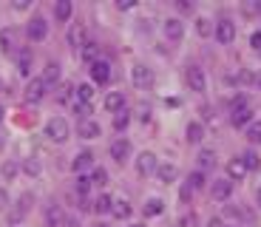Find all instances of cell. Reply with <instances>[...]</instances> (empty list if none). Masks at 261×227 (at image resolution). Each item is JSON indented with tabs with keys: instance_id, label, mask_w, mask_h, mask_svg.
I'll return each mask as SVG.
<instances>
[{
	"instance_id": "24",
	"label": "cell",
	"mask_w": 261,
	"mask_h": 227,
	"mask_svg": "<svg viewBox=\"0 0 261 227\" xmlns=\"http://www.w3.org/2000/svg\"><path fill=\"white\" fill-rule=\"evenodd\" d=\"M202 136H204V125L202 122H190L188 125V139L190 142H202Z\"/></svg>"
},
{
	"instance_id": "35",
	"label": "cell",
	"mask_w": 261,
	"mask_h": 227,
	"mask_svg": "<svg viewBox=\"0 0 261 227\" xmlns=\"http://www.w3.org/2000/svg\"><path fill=\"white\" fill-rule=\"evenodd\" d=\"M29 65H32V54L23 52V54H20V63H17V68H20V74H23V77L29 74Z\"/></svg>"
},
{
	"instance_id": "44",
	"label": "cell",
	"mask_w": 261,
	"mask_h": 227,
	"mask_svg": "<svg viewBox=\"0 0 261 227\" xmlns=\"http://www.w3.org/2000/svg\"><path fill=\"white\" fill-rule=\"evenodd\" d=\"M250 43H253V48H261V32H255L253 37H250Z\"/></svg>"
},
{
	"instance_id": "1",
	"label": "cell",
	"mask_w": 261,
	"mask_h": 227,
	"mask_svg": "<svg viewBox=\"0 0 261 227\" xmlns=\"http://www.w3.org/2000/svg\"><path fill=\"white\" fill-rule=\"evenodd\" d=\"M46 136L51 139V142H65L68 139V122H65L63 117H54L46 122Z\"/></svg>"
},
{
	"instance_id": "29",
	"label": "cell",
	"mask_w": 261,
	"mask_h": 227,
	"mask_svg": "<svg viewBox=\"0 0 261 227\" xmlns=\"http://www.w3.org/2000/svg\"><path fill=\"white\" fill-rule=\"evenodd\" d=\"M247 139H250V142H261V119L247 125Z\"/></svg>"
},
{
	"instance_id": "43",
	"label": "cell",
	"mask_w": 261,
	"mask_h": 227,
	"mask_svg": "<svg viewBox=\"0 0 261 227\" xmlns=\"http://www.w3.org/2000/svg\"><path fill=\"white\" fill-rule=\"evenodd\" d=\"M239 80H242L244 85H250V83H255V74H250V71H242V77H239Z\"/></svg>"
},
{
	"instance_id": "5",
	"label": "cell",
	"mask_w": 261,
	"mask_h": 227,
	"mask_svg": "<svg viewBox=\"0 0 261 227\" xmlns=\"http://www.w3.org/2000/svg\"><path fill=\"white\" fill-rule=\"evenodd\" d=\"M216 40L222 45H230L236 40V23L233 20H222L219 26H216Z\"/></svg>"
},
{
	"instance_id": "19",
	"label": "cell",
	"mask_w": 261,
	"mask_h": 227,
	"mask_svg": "<svg viewBox=\"0 0 261 227\" xmlns=\"http://www.w3.org/2000/svg\"><path fill=\"white\" fill-rule=\"evenodd\" d=\"M162 210H165V201H162V199H156V196H150V199L145 201L142 213H145V216H148V219H150V216H159V213H162Z\"/></svg>"
},
{
	"instance_id": "8",
	"label": "cell",
	"mask_w": 261,
	"mask_h": 227,
	"mask_svg": "<svg viewBox=\"0 0 261 227\" xmlns=\"http://www.w3.org/2000/svg\"><path fill=\"white\" fill-rule=\"evenodd\" d=\"M108 154H111L114 162H125V159H128V154H130V142H128V139H117V142H111Z\"/></svg>"
},
{
	"instance_id": "23",
	"label": "cell",
	"mask_w": 261,
	"mask_h": 227,
	"mask_svg": "<svg viewBox=\"0 0 261 227\" xmlns=\"http://www.w3.org/2000/svg\"><path fill=\"white\" fill-rule=\"evenodd\" d=\"M242 165H244V170H255V168L261 165L258 154H255V150H244V156H242Z\"/></svg>"
},
{
	"instance_id": "32",
	"label": "cell",
	"mask_w": 261,
	"mask_h": 227,
	"mask_svg": "<svg viewBox=\"0 0 261 227\" xmlns=\"http://www.w3.org/2000/svg\"><path fill=\"white\" fill-rule=\"evenodd\" d=\"M188 185H190V190H199V188L204 185V173H202V170H196V173H190Z\"/></svg>"
},
{
	"instance_id": "38",
	"label": "cell",
	"mask_w": 261,
	"mask_h": 227,
	"mask_svg": "<svg viewBox=\"0 0 261 227\" xmlns=\"http://www.w3.org/2000/svg\"><path fill=\"white\" fill-rule=\"evenodd\" d=\"M23 170H26L29 176H37L40 173V162L37 159H26V162H23Z\"/></svg>"
},
{
	"instance_id": "50",
	"label": "cell",
	"mask_w": 261,
	"mask_h": 227,
	"mask_svg": "<svg viewBox=\"0 0 261 227\" xmlns=\"http://www.w3.org/2000/svg\"><path fill=\"white\" fill-rule=\"evenodd\" d=\"M255 83H258V85H261V77H255Z\"/></svg>"
},
{
	"instance_id": "47",
	"label": "cell",
	"mask_w": 261,
	"mask_h": 227,
	"mask_svg": "<svg viewBox=\"0 0 261 227\" xmlns=\"http://www.w3.org/2000/svg\"><path fill=\"white\" fill-rule=\"evenodd\" d=\"M255 201H258V208H261V190H258V193H255Z\"/></svg>"
},
{
	"instance_id": "14",
	"label": "cell",
	"mask_w": 261,
	"mask_h": 227,
	"mask_svg": "<svg viewBox=\"0 0 261 227\" xmlns=\"http://www.w3.org/2000/svg\"><path fill=\"white\" fill-rule=\"evenodd\" d=\"M230 193H233V182H230V179L213 182V199L224 201V199H230Z\"/></svg>"
},
{
	"instance_id": "39",
	"label": "cell",
	"mask_w": 261,
	"mask_h": 227,
	"mask_svg": "<svg viewBox=\"0 0 261 227\" xmlns=\"http://www.w3.org/2000/svg\"><path fill=\"white\" fill-rule=\"evenodd\" d=\"M105 182H108V173H105L102 168H97L91 173V185H105Z\"/></svg>"
},
{
	"instance_id": "20",
	"label": "cell",
	"mask_w": 261,
	"mask_h": 227,
	"mask_svg": "<svg viewBox=\"0 0 261 227\" xmlns=\"http://www.w3.org/2000/svg\"><path fill=\"white\" fill-rule=\"evenodd\" d=\"M227 176H230L233 182H239V179H244V176H247L242 159H230V162H227Z\"/></svg>"
},
{
	"instance_id": "25",
	"label": "cell",
	"mask_w": 261,
	"mask_h": 227,
	"mask_svg": "<svg viewBox=\"0 0 261 227\" xmlns=\"http://www.w3.org/2000/svg\"><path fill=\"white\" fill-rule=\"evenodd\" d=\"M77 99H80V105H88V103L94 99V88H91L88 83H83V85L77 88Z\"/></svg>"
},
{
	"instance_id": "17",
	"label": "cell",
	"mask_w": 261,
	"mask_h": 227,
	"mask_svg": "<svg viewBox=\"0 0 261 227\" xmlns=\"http://www.w3.org/2000/svg\"><path fill=\"white\" fill-rule=\"evenodd\" d=\"M105 108L111 111V114H119V111L125 108V97L119 94V91H111V94L105 97Z\"/></svg>"
},
{
	"instance_id": "27",
	"label": "cell",
	"mask_w": 261,
	"mask_h": 227,
	"mask_svg": "<svg viewBox=\"0 0 261 227\" xmlns=\"http://www.w3.org/2000/svg\"><path fill=\"white\" fill-rule=\"evenodd\" d=\"M111 196H99L97 201H94V210H97V213H111Z\"/></svg>"
},
{
	"instance_id": "45",
	"label": "cell",
	"mask_w": 261,
	"mask_h": 227,
	"mask_svg": "<svg viewBox=\"0 0 261 227\" xmlns=\"http://www.w3.org/2000/svg\"><path fill=\"white\" fill-rule=\"evenodd\" d=\"M207 227H224V224H222V219H210Z\"/></svg>"
},
{
	"instance_id": "51",
	"label": "cell",
	"mask_w": 261,
	"mask_h": 227,
	"mask_svg": "<svg viewBox=\"0 0 261 227\" xmlns=\"http://www.w3.org/2000/svg\"><path fill=\"white\" fill-rule=\"evenodd\" d=\"M0 91H3V80H0Z\"/></svg>"
},
{
	"instance_id": "10",
	"label": "cell",
	"mask_w": 261,
	"mask_h": 227,
	"mask_svg": "<svg viewBox=\"0 0 261 227\" xmlns=\"http://www.w3.org/2000/svg\"><path fill=\"white\" fill-rule=\"evenodd\" d=\"M46 224L48 227H63L65 224V213L60 205H48L46 208Z\"/></svg>"
},
{
	"instance_id": "42",
	"label": "cell",
	"mask_w": 261,
	"mask_h": 227,
	"mask_svg": "<svg viewBox=\"0 0 261 227\" xmlns=\"http://www.w3.org/2000/svg\"><path fill=\"white\" fill-rule=\"evenodd\" d=\"M193 224H196L193 216H182V219H179V227H193Z\"/></svg>"
},
{
	"instance_id": "40",
	"label": "cell",
	"mask_w": 261,
	"mask_h": 227,
	"mask_svg": "<svg viewBox=\"0 0 261 227\" xmlns=\"http://www.w3.org/2000/svg\"><path fill=\"white\" fill-rule=\"evenodd\" d=\"M179 199H182V201H190V199H193V190H190V185H182V188H179Z\"/></svg>"
},
{
	"instance_id": "11",
	"label": "cell",
	"mask_w": 261,
	"mask_h": 227,
	"mask_svg": "<svg viewBox=\"0 0 261 227\" xmlns=\"http://www.w3.org/2000/svg\"><path fill=\"white\" fill-rule=\"evenodd\" d=\"M137 168H139V173H142V176L153 173V170H156V156L150 154V150H145V154H139V159H137Z\"/></svg>"
},
{
	"instance_id": "52",
	"label": "cell",
	"mask_w": 261,
	"mask_h": 227,
	"mask_svg": "<svg viewBox=\"0 0 261 227\" xmlns=\"http://www.w3.org/2000/svg\"><path fill=\"white\" fill-rule=\"evenodd\" d=\"M130 227H142V224H130Z\"/></svg>"
},
{
	"instance_id": "6",
	"label": "cell",
	"mask_w": 261,
	"mask_h": 227,
	"mask_svg": "<svg viewBox=\"0 0 261 227\" xmlns=\"http://www.w3.org/2000/svg\"><path fill=\"white\" fill-rule=\"evenodd\" d=\"M46 88H48V85L43 83V77L32 80V83L26 85V103H40V99L46 97Z\"/></svg>"
},
{
	"instance_id": "37",
	"label": "cell",
	"mask_w": 261,
	"mask_h": 227,
	"mask_svg": "<svg viewBox=\"0 0 261 227\" xmlns=\"http://www.w3.org/2000/svg\"><path fill=\"white\" fill-rule=\"evenodd\" d=\"M12 37L14 34L9 32V29L6 32H0V48H3V52H12Z\"/></svg>"
},
{
	"instance_id": "7",
	"label": "cell",
	"mask_w": 261,
	"mask_h": 227,
	"mask_svg": "<svg viewBox=\"0 0 261 227\" xmlns=\"http://www.w3.org/2000/svg\"><path fill=\"white\" fill-rule=\"evenodd\" d=\"M91 77H94V83L105 85L108 80H111V65L105 63V60H97V63H91Z\"/></svg>"
},
{
	"instance_id": "46",
	"label": "cell",
	"mask_w": 261,
	"mask_h": 227,
	"mask_svg": "<svg viewBox=\"0 0 261 227\" xmlns=\"http://www.w3.org/2000/svg\"><path fill=\"white\" fill-rule=\"evenodd\" d=\"M0 208H6V190H0Z\"/></svg>"
},
{
	"instance_id": "34",
	"label": "cell",
	"mask_w": 261,
	"mask_h": 227,
	"mask_svg": "<svg viewBox=\"0 0 261 227\" xmlns=\"http://www.w3.org/2000/svg\"><path fill=\"white\" fill-rule=\"evenodd\" d=\"M0 173H3V179H6V182H12L14 176H17V165H14V162H6L3 168H0Z\"/></svg>"
},
{
	"instance_id": "16",
	"label": "cell",
	"mask_w": 261,
	"mask_h": 227,
	"mask_svg": "<svg viewBox=\"0 0 261 227\" xmlns=\"http://www.w3.org/2000/svg\"><path fill=\"white\" fill-rule=\"evenodd\" d=\"M153 173H156V179L165 182V185H173V182H176V176H179L173 165H156V170H153Z\"/></svg>"
},
{
	"instance_id": "26",
	"label": "cell",
	"mask_w": 261,
	"mask_h": 227,
	"mask_svg": "<svg viewBox=\"0 0 261 227\" xmlns=\"http://www.w3.org/2000/svg\"><path fill=\"white\" fill-rule=\"evenodd\" d=\"M199 168H202V173L207 168H216V154L213 150H202V154H199Z\"/></svg>"
},
{
	"instance_id": "28",
	"label": "cell",
	"mask_w": 261,
	"mask_h": 227,
	"mask_svg": "<svg viewBox=\"0 0 261 227\" xmlns=\"http://www.w3.org/2000/svg\"><path fill=\"white\" fill-rule=\"evenodd\" d=\"M57 77H60V65H57V63H48V65H46V77H43V83L51 85Z\"/></svg>"
},
{
	"instance_id": "33",
	"label": "cell",
	"mask_w": 261,
	"mask_h": 227,
	"mask_svg": "<svg viewBox=\"0 0 261 227\" xmlns=\"http://www.w3.org/2000/svg\"><path fill=\"white\" fill-rule=\"evenodd\" d=\"M130 122V114H128V111H119V114H117V119H114V128H117V131H122L125 128V125H128Z\"/></svg>"
},
{
	"instance_id": "13",
	"label": "cell",
	"mask_w": 261,
	"mask_h": 227,
	"mask_svg": "<svg viewBox=\"0 0 261 227\" xmlns=\"http://www.w3.org/2000/svg\"><path fill=\"white\" fill-rule=\"evenodd\" d=\"M165 34H168V40H182V37H185V26H182V20H176V17L165 20Z\"/></svg>"
},
{
	"instance_id": "41",
	"label": "cell",
	"mask_w": 261,
	"mask_h": 227,
	"mask_svg": "<svg viewBox=\"0 0 261 227\" xmlns=\"http://www.w3.org/2000/svg\"><path fill=\"white\" fill-rule=\"evenodd\" d=\"M176 9L182 14H190V12H193V3H188V0H176Z\"/></svg>"
},
{
	"instance_id": "15",
	"label": "cell",
	"mask_w": 261,
	"mask_h": 227,
	"mask_svg": "<svg viewBox=\"0 0 261 227\" xmlns=\"http://www.w3.org/2000/svg\"><path fill=\"white\" fill-rule=\"evenodd\" d=\"M68 43H71L74 48H83L85 45V26L83 23H74V26L68 29Z\"/></svg>"
},
{
	"instance_id": "30",
	"label": "cell",
	"mask_w": 261,
	"mask_h": 227,
	"mask_svg": "<svg viewBox=\"0 0 261 227\" xmlns=\"http://www.w3.org/2000/svg\"><path fill=\"white\" fill-rule=\"evenodd\" d=\"M210 32H213V26H210V20H207V17L196 20V34H199V37H207Z\"/></svg>"
},
{
	"instance_id": "3",
	"label": "cell",
	"mask_w": 261,
	"mask_h": 227,
	"mask_svg": "<svg viewBox=\"0 0 261 227\" xmlns=\"http://www.w3.org/2000/svg\"><path fill=\"white\" fill-rule=\"evenodd\" d=\"M185 80H188L190 91H199V94H202V91L207 88V77H204V71L199 68V65H188V71H185Z\"/></svg>"
},
{
	"instance_id": "9",
	"label": "cell",
	"mask_w": 261,
	"mask_h": 227,
	"mask_svg": "<svg viewBox=\"0 0 261 227\" xmlns=\"http://www.w3.org/2000/svg\"><path fill=\"white\" fill-rule=\"evenodd\" d=\"M230 122H233V128H247V125L253 122V111H250V105H244V108L233 111Z\"/></svg>"
},
{
	"instance_id": "49",
	"label": "cell",
	"mask_w": 261,
	"mask_h": 227,
	"mask_svg": "<svg viewBox=\"0 0 261 227\" xmlns=\"http://www.w3.org/2000/svg\"><path fill=\"white\" fill-rule=\"evenodd\" d=\"M0 119H3V105H0Z\"/></svg>"
},
{
	"instance_id": "48",
	"label": "cell",
	"mask_w": 261,
	"mask_h": 227,
	"mask_svg": "<svg viewBox=\"0 0 261 227\" xmlns=\"http://www.w3.org/2000/svg\"><path fill=\"white\" fill-rule=\"evenodd\" d=\"M94 227H108V224H102V221H99V224H94Z\"/></svg>"
},
{
	"instance_id": "2",
	"label": "cell",
	"mask_w": 261,
	"mask_h": 227,
	"mask_svg": "<svg viewBox=\"0 0 261 227\" xmlns=\"http://www.w3.org/2000/svg\"><path fill=\"white\" fill-rule=\"evenodd\" d=\"M130 83L137 85V88H150L153 85V71L145 63H137L130 68Z\"/></svg>"
},
{
	"instance_id": "36",
	"label": "cell",
	"mask_w": 261,
	"mask_h": 227,
	"mask_svg": "<svg viewBox=\"0 0 261 227\" xmlns=\"http://www.w3.org/2000/svg\"><path fill=\"white\" fill-rule=\"evenodd\" d=\"M88 190H91V176H80V179H77V193L85 196Z\"/></svg>"
},
{
	"instance_id": "21",
	"label": "cell",
	"mask_w": 261,
	"mask_h": 227,
	"mask_svg": "<svg viewBox=\"0 0 261 227\" xmlns=\"http://www.w3.org/2000/svg\"><path fill=\"white\" fill-rule=\"evenodd\" d=\"M71 12H74V6H71V0H57V6H54V14H57V20H68L71 17Z\"/></svg>"
},
{
	"instance_id": "22",
	"label": "cell",
	"mask_w": 261,
	"mask_h": 227,
	"mask_svg": "<svg viewBox=\"0 0 261 227\" xmlns=\"http://www.w3.org/2000/svg\"><path fill=\"white\" fill-rule=\"evenodd\" d=\"M111 213L117 216V219H128V216H130V205H128L125 199H117V201L111 205Z\"/></svg>"
},
{
	"instance_id": "12",
	"label": "cell",
	"mask_w": 261,
	"mask_h": 227,
	"mask_svg": "<svg viewBox=\"0 0 261 227\" xmlns=\"http://www.w3.org/2000/svg\"><path fill=\"white\" fill-rule=\"evenodd\" d=\"M77 134L83 136V139H97V136L102 134V128H99L94 119H83V122H80V128H77Z\"/></svg>"
},
{
	"instance_id": "4",
	"label": "cell",
	"mask_w": 261,
	"mask_h": 227,
	"mask_svg": "<svg viewBox=\"0 0 261 227\" xmlns=\"http://www.w3.org/2000/svg\"><path fill=\"white\" fill-rule=\"evenodd\" d=\"M26 34H29V40H32V43H43V40H46V34H48L46 20H43V17H34L32 23H29Z\"/></svg>"
},
{
	"instance_id": "18",
	"label": "cell",
	"mask_w": 261,
	"mask_h": 227,
	"mask_svg": "<svg viewBox=\"0 0 261 227\" xmlns=\"http://www.w3.org/2000/svg\"><path fill=\"white\" fill-rule=\"evenodd\" d=\"M91 165H94V154H91V150H80L71 168L77 170V173H83V170H85V168H91Z\"/></svg>"
},
{
	"instance_id": "31",
	"label": "cell",
	"mask_w": 261,
	"mask_h": 227,
	"mask_svg": "<svg viewBox=\"0 0 261 227\" xmlns=\"http://www.w3.org/2000/svg\"><path fill=\"white\" fill-rule=\"evenodd\" d=\"M83 60H85V63H97V45H94V43H85L83 45Z\"/></svg>"
}]
</instances>
